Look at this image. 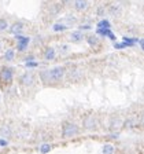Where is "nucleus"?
Segmentation results:
<instances>
[{"instance_id": "f257e3e1", "label": "nucleus", "mask_w": 144, "mask_h": 154, "mask_svg": "<svg viewBox=\"0 0 144 154\" xmlns=\"http://www.w3.org/2000/svg\"><path fill=\"white\" fill-rule=\"evenodd\" d=\"M63 74H64L63 67H55L52 70L45 72L43 76H48V80L50 81H59L63 77Z\"/></svg>"}, {"instance_id": "f03ea898", "label": "nucleus", "mask_w": 144, "mask_h": 154, "mask_svg": "<svg viewBox=\"0 0 144 154\" xmlns=\"http://www.w3.org/2000/svg\"><path fill=\"white\" fill-rule=\"evenodd\" d=\"M78 134V127H77L76 124H71V122H69V124L64 125L63 128V138H71V136H74V135Z\"/></svg>"}, {"instance_id": "7ed1b4c3", "label": "nucleus", "mask_w": 144, "mask_h": 154, "mask_svg": "<svg viewBox=\"0 0 144 154\" xmlns=\"http://www.w3.org/2000/svg\"><path fill=\"white\" fill-rule=\"evenodd\" d=\"M0 80H2V83L10 85V84L13 83V72L10 70V69H3V70L0 72Z\"/></svg>"}, {"instance_id": "20e7f679", "label": "nucleus", "mask_w": 144, "mask_h": 154, "mask_svg": "<svg viewBox=\"0 0 144 154\" xmlns=\"http://www.w3.org/2000/svg\"><path fill=\"white\" fill-rule=\"evenodd\" d=\"M16 38L19 40V47H18V50H19V51H23V50L28 47L29 38H28V37H22V36H19V35H16Z\"/></svg>"}, {"instance_id": "39448f33", "label": "nucleus", "mask_w": 144, "mask_h": 154, "mask_svg": "<svg viewBox=\"0 0 144 154\" xmlns=\"http://www.w3.org/2000/svg\"><path fill=\"white\" fill-rule=\"evenodd\" d=\"M74 7H76L77 11H84L88 7V2L86 0H76L74 2Z\"/></svg>"}, {"instance_id": "423d86ee", "label": "nucleus", "mask_w": 144, "mask_h": 154, "mask_svg": "<svg viewBox=\"0 0 144 154\" xmlns=\"http://www.w3.org/2000/svg\"><path fill=\"white\" fill-rule=\"evenodd\" d=\"M21 81H22V84H23V85L29 87V85H32V84H33V81H34V79H33V76H32V74L26 73V74H23V76H22V79H21Z\"/></svg>"}, {"instance_id": "0eeeda50", "label": "nucleus", "mask_w": 144, "mask_h": 154, "mask_svg": "<svg viewBox=\"0 0 144 154\" xmlns=\"http://www.w3.org/2000/svg\"><path fill=\"white\" fill-rule=\"evenodd\" d=\"M22 29H23V23L22 22H15L13 26H11V33H14V35H18V33L22 32Z\"/></svg>"}, {"instance_id": "6e6552de", "label": "nucleus", "mask_w": 144, "mask_h": 154, "mask_svg": "<svg viewBox=\"0 0 144 154\" xmlns=\"http://www.w3.org/2000/svg\"><path fill=\"white\" fill-rule=\"evenodd\" d=\"M98 33H100V35H103V36H109L110 38H114L115 37V36L111 33L110 28H99V29H98Z\"/></svg>"}, {"instance_id": "1a4fd4ad", "label": "nucleus", "mask_w": 144, "mask_h": 154, "mask_svg": "<svg viewBox=\"0 0 144 154\" xmlns=\"http://www.w3.org/2000/svg\"><path fill=\"white\" fill-rule=\"evenodd\" d=\"M45 59H48V61H51V59H54L55 58V50L54 48H47V50H45Z\"/></svg>"}, {"instance_id": "9d476101", "label": "nucleus", "mask_w": 144, "mask_h": 154, "mask_svg": "<svg viewBox=\"0 0 144 154\" xmlns=\"http://www.w3.org/2000/svg\"><path fill=\"white\" fill-rule=\"evenodd\" d=\"M84 125H85V128L92 129V128H95V125H96V120H95V119H92V117H89V119H88L85 122H84Z\"/></svg>"}, {"instance_id": "9b49d317", "label": "nucleus", "mask_w": 144, "mask_h": 154, "mask_svg": "<svg viewBox=\"0 0 144 154\" xmlns=\"http://www.w3.org/2000/svg\"><path fill=\"white\" fill-rule=\"evenodd\" d=\"M110 13H111L114 17L119 15V14H121V7L117 6V4H112V6L110 7Z\"/></svg>"}, {"instance_id": "f8f14e48", "label": "nucleus", "mask_w": 144, "mask_h": 154, "mask_svg": "<svg viewBox=\"0 0 144 154\" xmlns=\"http://www.w3.org/2000/svg\"><path fill=\"white\" fill-rule=\"evenodd\" d=\"M50 151H51V144L43 143V144H41V147H40V153L45 154V153H50Z\"/></svg>"}, {"instance_id": "ddd939ff", "label": "nucleus", "mask_w": 144, "mask_h": 154, "mask_svg": "<svg viewBox=\"0 0 144 154\" xmlns=\"http://www.w3.org/2000/svg\"><path fill=\"white\" fill-rule=\"evenodd\" d=\"M81 38H82V33H81V32L71 33V40H73V42H80Z\"/></svg>"}, {"instance_id": "4468645a", "label": "nucleus", "mask_w": 144, "mask_h": 154, "mask_svg": "<svg viewBox=\"0 0 144 154\" xmlns=\"http://www.w3.org/2000/svg\"><path fill=\"white\" fill-rule=\"evenodd\" d=\"M88 40V44L92 45V47H95L98 43H99V40H98V37H95V36H89V37L86 38Z\"/></svg>"}, {"instance_id": "2eb2a0df", "label": "nucleus", "mask_w": 144, "mask_h": 154, "mask_svg": "<svg viewBox=\"0 0 144 154\" xmlns=\"http://www.w3.org/2000/svg\"><path fill=\"white\" fill-rule=\"evenodd\" d=\"M103 153H106V154H111L112 151H114V147L112 146H110V144H106V146H103Z\"/></svg>"}, {"instance_id": "dca6fc26", "label": "nucleus", "mask_w": 144, "mask_h": 154, "mask_svg": "<svg viewBox=\"0 0 144 154\" xmlns=\"http://www.w3.org/2000/svg\"><path fill=\"white\" fill-rule=\"evenodd\" d=\"M14 54H15V52H14L13 50H8V51L6 52V55H4V58H6L7 61H13V59H14Z\"/></svg>"}, {"instance_id": "f3484780", "label": "nucleus", "mask_w": 144, "mask_h": 154, "mask_svg": "<svg viewBox=\"0 0 144 154\" xmlns=\"http://www.w3.org/2000/svg\"><path fill=\"white\" fill-rule=\"evenodd\" d=\"M8 28V22L4 19H0V30H6Z\"/></svg>"}, {"instance_id": "a211bd4d", "label": "nucleus", "mask_w": 144, "mask_h": 154, "mask_svg": "<svg viewBox=\"0 0 144 154\" xmlns=\"http://www.w3.org/2000/svg\"><path fill=\"white\" fill-rule=\"evenodd\" d=\"M64 29H67L66 25H59V23L54 25V30H56V32H59V30H64Z\"/></svg>"}, {"instance_id": "6ab92c4d", "label": "nucleus", "mask_w": 144, "mask_h": 154, "mask_svg": "<svg viewBox=\"0 0 144 154\" xmlns=\"http://www.w3.org/2000/svg\"><path fill=\"white\" fill-rule=\"evenodd\" d=\"M0 131H2V134H3L4 136H8V135L11 134V129H10L8 127H3V128L0 129Z\"/></svg>"}, {"instance_id": "aec40b11", "label": "nucleus", "mask_w": 144, "mask_h": 154, "mask_svg": "<svg viewBox=\"0 0 144 154\" xmlns=\"http://www.w3.org/2000/svg\"><path fill=\"white\" fill-rule=\"evenodd\" d=\"M99 28H110V22L109 21H106V19H103L102 22L99 23Z\"/></svg>"}, {"instance_id": "412c9836", "label": "nucleus", "mask_w": 144, "mask_h": 154, "mask_svg": "<svg viewBox=\"0 0 144 154\" xmlns=\"http://www.w3.org/2000/svg\"><path fill=\"white\" fill-rule=\"evenodd\" d=\"M121 124H122L121 120H114V121H112V125H111V127H112V128H115V127L118 128V127H121Z\"/></svg>"}, {"instance_id": "4be33fe9", "label": "nucleus", "mask_w": 144, "mask_h": 154, "mask_svg": "<svg viewBox=\"0 0 144 154\" xmlns=\"http://www.w3.org/2000/svg\"><path fill=\"white\" fill-rule=\"evenodd\" d=\"M26 66H28V67H34V66H37V63H36V62H28V63H26Z\"/></svg>"}, {"instance_id": "5701e85b", "label": "nucleus", "mask_w": 144, "mask_h": 154, "mask_svg": "<svg viewBox=\"0 0 144 154\" xmlns=\"http://www.w3.org/2000/svg\"><path fill=\"white\" fill-rule=\"evenodd\" d=\"M126 43H121V44H115V48H124V47H126Z\"/></svg>"}, {"instance_id": "b1692460", "label": "nucleus", "mask_w": 144, "mask_h": 154, "mask_svg": "<svg viewBox=\"0 0 144 154\" xmlns=\"http://www.w3.org/2000/svg\"><path fill=\"white\" fill-rule=\"evenodd\" d=\"M0 146H7V142L6 140H0Z\"/></svg>"}, {"instance_id": "393cba45", "label": "nucleus", "mask_w": 144, "mask_h": 154, "mask_svg": "<svg viewBox=\"0 0 144 154\" xmlns=\"http://www.w3.org/2000/svg\"><path fill=\"white\" fill-rule=\"evenodd\" d=\"M0 99H2V96H0Z\"/></svg>"}]
</instances>
